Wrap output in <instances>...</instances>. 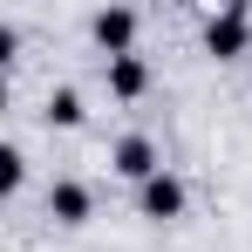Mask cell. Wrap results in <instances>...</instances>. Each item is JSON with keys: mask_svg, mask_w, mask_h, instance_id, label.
<instances>
[{"mask_svg": "<svg viewBox=\"0 0 252 252\" xmlns=\"http://www.w3.org/2000/svg\"><path fill=\"white\" fill-rule=\"evenodd\" d=\"M205 55L218 62H246L252 55V7H218L205 21Z\"/></svg>", "mask_w": 252, "mask_h": 252, "instance_id": "6da1fadb", "label": "cell"}, {"mask_svg": "<svg viewBox=\"0 0 252 252\" xmlns=\"http://www.w3.org/2000/svg\"><path fill=\"white\" fill-rule=\"evenodd\" d=\"M184 205H191V191H184V177H177V170H157L150 184H136V211H143L150 225L184 218Z\"/></svg>", "mask_w": 252, "mask_h": 252, "instance_id": "7a4b0ae2", "label": "cell"}, {"mask_svg": "<svg viewBox=\"0 0 252 252\" xmlns=\"http://www.w3.org/2000/svg\"><path fill=\"white\" fill-rule=\"evenodd\" d=\"M109 170H116V177H129V184H150V177L164 170V157H157V143H150L143 129H129V136H116V143H109Z\"/></svg>", "mask_w": 252, "mask_h": 252, "instance_id": "3957f363", "label": "cell"}, {"mask_svg": "<svg viewBox=\"0 0 252 252\" xmlns=\"http://www.w3.org/2000/svg\"><path fill=\"white\" fill-rule=\"evenodd\" d=\"M136 7H102V14H89V34H95V48L116 62V55H136Z\"/></svg>", "mask_w": 252, "mask_h": 252, "instance_id": "277c9868", "label": "cell"}, {"mask_svg": "<svg viewBox=\"0 0 252 252\" xmlns=\"http://www.w3.org/2000/svg\"><path fill=\"white\" fill-rule=\"evenodd\" d=\"M48 218L55 225H89L95 218V191H89L82 177H55L48 184Z\"/></svg>", "mask_w": 252, "mask_h": 252, "instance_id": "5b68a950", "label": "cell"}, {"mask_svg": "<svg viewBox=\"0 0 252 252\" xmlns=\"http://www.w3.org/2000/svg\"><path fill=\"white\" fill-rule=\"evenodd\" d=\"M102 82H109L116 102H136V95L150 89V62H143V55H116V62H102Z\"/></svg>", "mask_w": 252, "mask_h": 252, "instance_id": "8992f818", "label": "cell"}, {"mask_svg": "<svg viewBox=\"0 0 252 252\" xmlns=\"http://www.w3.org/2000/svg\"><path fill=\"white\" fill-rule=\"evenodd\" d=\"M41 116H48L55 129H82V116H89V109H82V89H68V82L48 89V109H41Z\"/></svg>", "mask_w": 252, "mask_h": 252, "instance_id": "52a82bcc", "label": "cell"}, {"mask_svg": "<svg viewBox=\"0 0 252 252\" xmlns=\"http://www.w3.org/2000/svg\"><path fill=\"white\" fill-rule=\"evenodd\" d=\"M21 184H28V157H21V143H0V191L14 198Z\"/></svg>", "mask_w": 252, "mask_h": 252, "instance_id": "ba28073f", "label": "cell"}]
</instances>
